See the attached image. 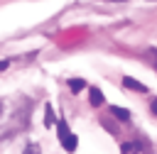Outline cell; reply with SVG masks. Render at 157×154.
<instances>
[{"label":"cell","instance_id":"8fae6325","mask_svg":"<svg viewBox=\"0 0 157 154\" xmlns=\"http://www.w3.org/2000/svg\"><path fill=\"white\" fill-rule=\"evenodd\" d=\"M0 115H2V100H0Z\"/></svg>","mask_w":157,"mask_h":154},{"label":"cell","instance_id":"ba28073f","mask_svg":"<svg viewBox=\"0 0 157 154\" xmlns=\"http://www.w3.org/2000/svg\"><path fill=\"white\" fill-rule=\"evenodd\" d=\"M44 112H47V117H44V122H47V125H54V115H52V108H49V105L44 108Z\"/></svg>","mask_w":157,"mask_h":154},{"label":"cell","instance_id":"8992f818","mask_svg":"<svg viewBox=\"0 0 157 154\" xmlns=\"http://www.w3.org/2000/svg\"><path fill=\"white\" fill-rule=\"evenodd\" d=\"M69 88H71L74 93H78L81 88H86V81H83V78H69Z\"/></svg>","mask_w":157,"mask_h":154},{"label":"cell","instance_id":"3957f363","mask_svg":"<svg viewBox=\"0 0 157 154\" xmlns=\"http://www.w3.org/2000/svg\"><path fill=\"white\" fill-rule=\"evenodd\" d=\"M88 95H91V105L93 108H98V105H103V93L93 86V88H88Z\"/></svg>","mask_w":157,"mask_h":154},{"label":"cell","instance_id":"277c9868","mask_svg":"<svg viewBox=\"0 0 157 154\" xmlns=\"http://www.w3.org/2000/svg\"><path fill=\"white\" fill-rule=\"evenodd\" d=\"M120 152H123V154H140V144H137V142H125V144L120 147Z\"/></svg>","mask_w":157,"mask_h":154},{"label":"cell","instance_id":"9c48e42d","mask_svg":"<svg viewBox=\"0 0 157 154\" xmlns=\"http://www.w3.org/2000/svg\"><path fill=\"white\" fill-rule=\"evenodd\" d=\"M147 54H150V59H152V64H155V66H157V49H150V51H147Z\"/></svg>","mask_w":157,"mask_h":154},{"label":"cell","instance_id":"5b68a950","mask_svg":"<svg viewBox=\"0 0 157 154\" xmlns=\"http://www.w3.org/2000/svg\"><path fill=\"white\" fill-rule=\"evenodd\" d=\"M123 83H125V88H132V90H142V93H145V90H147V88H145V86H142V83H137V81H135V78H128V76H125V78H123Z\"/></svg>","mask_w":157,"mask_h":154},{"label":"cell","instance_id":"7a4b0ae2","mask_svg":"<svg viewBox=\"0 0 157 154\" xmlns=\"http://www.w3.org/2000/svg\"><path fill=\"white\" fill-rule=\"evenodd\" d=\"M110 115H113L115 120H120V122H128V120H130V110L118 108V105H113V108H110Z\"/></svg>","mask_w":157,"mask_h":154},{"label":"cell","instance_id":"6da1fadb","mask_svg":"<svg viewBox=\"0 0 157 154\" xmlns=\"http://www.w3.org/2000/svg\"><path fill=\"white\" fill-rule=\"evenodd\" d=\"M59 142H61V147H64L66 152H76V144H78V139H76V134L69 130L66 120H59Z\"/></svg>","mask_w":157,"mask_h":154},{"label":"cell","instance_id":"30bf717a","mask_svg":"<svg viewBox=\"0 0 157 154\" xmlns=\"http://www.w3.org/2000/svg\"><path fill=\"white\" fill-rule=\"evenodd\" d=\"M150 108H152V112H155V115H157V98H155V100H152V105H150Z\"/></svg>","mask_w":157,"mask_h":154},{"label":"cell","instance_id":"7c38bea8","mask_svg":"<svg viewBox=\"0 0 157 154\" xmlns=\"http://www.w3.org/2000/svg\"><path fill=\"white\" fill-rule=\"evenodd\" d=\"M110 2H123V0H110Z\"/></svg>","mask_w":157,"mask_h":154},{"label":"cell","instance_id":"52a82bcc","mask_svg":"<svg viewBox=\"0 0 157 154\" xmlns=\"http://www.w3.org/2000/svg\"><path fill=\"white\" fill-rule=\"evenodd\" d=\"M25 154H42V149H39V144H34V142H32V144H27V147H25Z\"/></svg>","mask_w":157,"mask_h":154}]
</instances>
